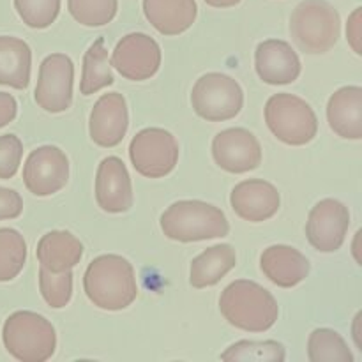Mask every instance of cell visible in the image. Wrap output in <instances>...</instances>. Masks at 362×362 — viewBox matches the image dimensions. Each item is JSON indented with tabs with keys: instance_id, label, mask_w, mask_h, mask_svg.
<instances>
[{
	"instance_id": "6da1fadb",
	"label": "cell",
	"mask_w": 362,
	"mask_h": 362,
	"mask_svg": "<svg viewBox=\"0 0 362 362\" xmlns=\"http://www.w3.org/2000/svg\"><path fill=\"white\" fill-rule=\"evenodd\" d=\"M83 290L88 300L99 310H126L138 297L133 265L120 255H101L88 264Z\"/></svg>"
},
{
	"instance_id": "7a4b0ae2",
	"label": "cell",
	"mask_w": 362,
	"mask_h": 362,
	"mask_svg": "<svg viewBox=\"0 0 362 362\" xmlns=\"http://www.w3.org/2000/svg\"><path fill=\"white\" fill-rule=\"evenodd\" d=\"M219 310L230 325L246 332L269 331L279 315L274 296L250 279L230 283L219 297Z\"/></svg>"
},
{
	"instance_id": "3957f363",
	"label": "cell",
	"mask_w": 362,
	"mask_h": 362,
	"mask_svg": "<svg viewBox=\"0 0 362 362\" xmlns=\"http://www.w3.org/2000/svg\"><path fill=\"white\" fill-rule=\"evenodd\" d=\"M161 230L177 243H200L219 239L230 232L228 219L219 207L200 200H180L161 216Z\"/></svg>"
},
{
	"instance_id": "277c9868",
	"label": "cell",
	"mask_w": 362,
	"mask_h": 362,
	"mask_svg": "<svg viewBox=\"0 0 362 362\" xmlns=\"http://www.w3.org/2000/svg\"><path fill=\"white\" fill-rule=\"evenodd\" d=\"M290 34L300 52L322 55L338 42L341 18L327 0H303L290 16Z\"/></svg>"
},
{
	"instance_id": "5b68a950",
	"label": "cell",
	"mask_w": 362,
	"mask_h": 362,
	"mask_svg": "<svg viewBox=\"0 0 362 362\" xmlns=\"http://www.w3.org/2000/svg\"><path fill=\"white\" fill-rule=\"evenodd\" d=\"M2 341L7 352L21 362H45L57 349L52 322L34 311H16L6 320Z\"/></svg>"
},
{
	"instance_id": "8992f818",
	"label": "cell",
	"mask_w": 362,
	"mask_h": 362,
	"mask_svg": "<svg viewBox=\"0 0 362 362\" xmlns=\"http://www.w3.org/2000/svg\"><path fill=\"white\" fill-rule=\"evenodd\" d=\"M265 122L279 141L293 147L310 144L318 133V119L313 108L303 98L286 92L269 98Z\"/></svg>"
},
{
	"instance_id": "52a82bcc",
	"label": "cell",
	"mask_w": 362,
	"mask_h": 362,
	"mask_svg": "<svg viewBox=\"0 0 362 362\" xmlns=\"http://www.w3.org/2000/svg\"><path fill=\"white\" fill-rule=\"evenodd\" d=\"M194 113L209 122H225L240 113L244 92L239 81L223 73H207L198 78L191 92Z\"/></svg>"
},
{
	"instance_id": "ba28073f",
	"label": "cell",
	"mask_w": 362,
	"mask_h": 362,
	"mask_svg": "<svg viewBox=\"0 0 362 362\" xmlns=\"http://www.w3.org/2000/svg\"><path fill=\"white\" fill-rule=\"evenodd\" d=\"M134 170L147 179H161L173 172L179 161V144L170 131L147 127L134 134L129 144Z\"/></svg>"
},
{
	"instance_id": "9c48e42d",
	"label": "cell",
	"mask_w": 362,
	"mask_h": 362,
	"mask_svg": "<svg viewBox=\"0 0 362 362\" xmlns=\"http://www.w3.org/2000/svg\"><path fill=\"white\" fill-rule=\"evenodd\" d=\"M73 60L64 53H52L39 66V80L34 99L39 108L49 113H62L73 103Z\"/></svg>"
},
{
	"instance_id": "30bf717a",
	"label": "cell",
	"mask_w": 362,
	"mask_h": 362,
	"mask_svg": "<svg viewBox=\"0 0 362 362\" xmlns=\"http://www.w3.org/2000/svg\"><path fill=\"white\" fill-rule=\"evenodd\" d=\"M69 180V159L55 145H42L28 154L23 166L25 187L35 197H52Z\"/></svg>"
},
{
	"instance_id": "8fae6325",
	"label": "cell",
	"mask_w": 362,
	"mask_h": 362,
	"mask_svg": "<svg viewBox=\"0 0 362 362\" xmlns=\"http://www.w3.org/2000/svg\"><path fill=\"white\" fill-rule=\"evenodd\" d=\"M112 66L126 80L145 81L161 67V48L151 35L133 32L117 42L112 53Z\"/></svg>"
},
{
	"instance_id": "7c38bea8",
	"label": "cell",
	"mask_w": 362,
	"mask_h": 362,
	"mask_svg": "<svg viewBox=\"0 0 362 362\" xmlns=\"http://www.w3.org/2000/svg\"><path fill=\"white\" fill-rule=\"evenodd\" d=\"M349 226V207L334 198H325L310 211L306 223V237L317 251L334 253L345 243Z\"/></svg>"
},
{
	"instance_id": "4fadbf2b",
	"label": "cell",
	"mask_w": 362,
	"mask_h": 362,
	"mask_svg": "<svg viewBox=\"0 0 362 362\" xmlns=\"http://www.w3.org/2000/svg\"><path fill=\"white\" fill-rule=\"evenodd\" d=\"M212 158L225 172H251L262 163L260 141L244 127H230L216 134L212 140Z\"/></svg>"
},
{
	"instance_id": "5bb4252c",
	"label": "cell",
	"mask_w": 362,
	"mask_h": 362,
	"mask_svg": "<svg viewBox=\"0 0 362 362\" xmlns=\"http://www.w3.org/2000/svg\"><path fill=\"white\" fill-rule=\"evenodd\" d=\"M129 126L126 98L119 92L103 94L95 101L88 120V133L99 147H117L124 140Z\"/></svg>"
},
{
	"instance_id": "9a60e30c",
	"label": "cell",
	"mask_w": 362,
	"mask_h": 362,
	"mask_svg": "<svg viewBox=\"0 0 362 362\" xmlns=\"http://www.w3.org/2000/svg\"><path fill=\"white\" fill-rule=\"evenodd\" d=\"M95 202L110 214H122L133 207V184L122 159L110 156L99 163Z\"/></svg>"
},
{
	"instance_id": "2e32d148",
	"label": "cell",
	"mask_w": 362,
	"mask_h": 362,
	"mask_svg": "<svg viewBox=\"0 0 362 362\" xmlns=\"http://www.w3.org/2000/svg\"><path fill=\"white\" fill-rule=\"evenodd\" d=\"M255 67L262 81L288 85L300 76V59L296 49L281 39H267L255 52Z\"/></svg>"
},
{
	"instance_id": "e0dca14e",
	"label": "cell",
	"mask_w": 362,
	"mask_h": 362,
	"mask_svg": "<svg viewBox=\"0 0 362 362\" xmlns=\"http://www.w3.org/2000/svg\"><path fill=\"white\" fill-rule=\"evenodd\" d=\"M233 212L240 219L250 223H262L271 219L279 211L278 189L271 182L262 179L243 180L237 184L230 194Z\"/></svg>"
},
{
	"instance_id": "ac0fdd59",
	"label": "cell",
	"mask_w": 362,
	"mask_h": 362,
	"mask_svg": "<svg viewBox=\"0 0 362 362\" xmlns=\"http://www.w3.org/2000/svg\"><path fill=\"white\" fill-rule=\"evenodd\" d=\"M260 269L276 286L292 288L310 274V262L299 250L285 244L269 246L260 257Z\"/></svg>"
},
{
	"instance_id": "d6986e66",
	"label": "cell",
	"mask_w": 362,
	"mask_h": 362,
	"mask_svg": "<svg viewBox=\"0 0 362 362\" xmlns=\"http://www.w3.org/2000/svg\"><path fill=\"white\" fill-rule=\"evenodd\" d=\"M327 120L331 129L346 140L362 138V88L357 85L341 87L327 103Z\"/></svg>"
},
{
	"instance_id": "ffe728a7",
	"label": "cell",
	"mask_w": 362,
	"mask_h": 362,
	"mask_svg": "<svg viewBox=\"0 0 362 362\" xmlns=\"http://www.w3.org/2000/svg\"><path fill=\"white\" fill-rule=\"evenodd\" d=\"M145 18L163 35H179L191 28L198 14L194 0H144Z\"/></svg>"
},
{
	"instance_id": "44dd1931",
	"label": "cell",
	"mask_w": 362,
	"mask_h": 362,
	"mask_svg": "<svg viewBox=\"0 0 362 362\" xmlns=\"http://www.w3.org/2000/svg\"><path fill=\"white\" fill-rule=\"evenodd\" d=\"M35 255L41 267L52 272H66L80 264L83 257V244L71 232L53 230L41 237Z\"/></svg>"
},
{
	"instance_id": "7402d4cb",
	"label": "cell",
	"mask_w": 362,
	"mask_h": 362,
	"mask_svg": "<svg viewBox=\"0 0 362 362\" xmlns=\"http://www.w3.org/2000/svg\"><path fill=\"white\" fill-rule=\"evenodd\" d=\"M32 52L23 39L0 35V85L25 90L30 83Z\"/></svg>"
},
{
	"instance_id": "603a6c76",
	"label": "cell",
	"mask_w": 362,
	"mask_h": 362,
	"mask_svg": "<svg viewBox=\"0 0 362 362\" xmlns=\"http://www.w3.org/2000/svg\"><path fill=\"white\" fill-rule=\"evenodd\" d=\"M237 255L230 244H218L207 247L204 253L198 255L191 264L189 283L193 288H207L214 286L235 267Z\"/></svg>"
},
{
	"instance_id": "cb8c5ba5",
	"label": "cell",
	"mask_w": 362,
	"mask_h": 362,
	"mask_svg": "<svg viewBox=\"0 0 362 362\" xmlns=\"http://www.w3.org/2000/svg\"><path fill=\"white\" fill-rule=\"evenodd\" d=\"M112 66L108 62V49L105 46V39L99 37L90 45L83 57V74H81L80 92L83 95H92L101 88L113 85Z\"/></svg>"
},
{
	"instance_id": "d4e9b609",
	"label": "cell",
	"mask_w": 362,
	"mask_h": 362,
	"mask_svg": "<svg viewBox=\"0 0 362 362\" xmlns=\"http://www.w3.org/2000/svg\"><path fill=\"white\" fill-rule=\"evenodd\" d=\"M308 359L311 362H354V354L339 332L315 329L308 339Z\"/></svg>"
},
{
	"instance_id": "484cf974",
	"label": "cell",
	"mask_w": 362,
	"mask_h": 362,
	"mask_svg": "<svg viewBox=\"0 0 362 362\" xmlns=\"http://www.w3.org/2000/svg\"><path fill=\"white\" fill-rule=\"evenodd\" d=\"M27 262V243L18 230L0 228V283L13 281Z\"/></svg>"
},
{
	"instance_id": "4316f807",
	"label": "cell",
	"mask_w": 362,
	"mask_h": 362,
	"mask_svg": "<svg viewBox=\"0 0 362 362\" xmlns=\"http://www.w3.org/2000/svg\"><path fill=\"white\" fill-rule=\"evenodd\" d=\"M286 359L285 346L278 341H243L233 343L226 352L221 354V361H255V362H281Z\"/></svg>"
},
{
	"instance_id": "83f0119b",
	"label": "cell",
	"mask_w": 362,
	"mask_h": 362,
	"mask_svg": "<svg viewBox=\"0 0 362 362\" xmlns=\"http://www.w3.org/2000/svg\"><path fill=\"white\" fill-rule=\"evenodd\" d=\"M67 9L85 27H103L115 18L119 0H67Z\"/></svg>"
},
{
	"instance_id": "f1b7e54d",
	"label": "cell",
	"mask_w": 362,
	"mask_h": 362,
	"mask_svg": "<svg viewBox=\"0 0 362 362\" xmlns=\"http://www.w3.org/2000/svg\"><path fill=\"white\" fill-rule=\"evenodd\" d=\"M39 290L49 308L62 310L73 297V272H52L41 267L39 269Z\"/></svg>"
},
{
	"instance_id": "f546056e",
	"label": "cell",
	"mask_w": 362,
	"mask_h": 362,
	"mask_svg": "<svg viewBox=\"0 0 362 362\" xmlns=\"http://www.w3.org/2000/svg\"><path fill=\"white\" fill-rule=\"evenodd\" d=\"M18 16L30 28H46L60 13V0H14Z\"/></svg>"
},
{
	"instance_id": "4dcf8cb0",
	"label": "cell",
	"mask_w": 362,
	"mask_h": 362,
	"mask_svg": "<svg viewBox=\"0 0 362 362\" xmlns=\"http://www.w3.org/2000/svg\"><path fill=\"white\" fill-rule=\"evenodd\" d=\"M23 158V144L16 134L0 136V179L9 180L16 175Z\"/></svg>"
},
{
	"instance_id": "1f68e13d",
	"label": "cell",
	"mask_w": 362,
	"mask_h": 362,
	"mask_svg": "<svg viewBox=\"0 0 362 362\" xmlns=\"http://www.w3.org/2000/svg\"><path fill=\"white\" fill-rule=\"evenodd\" d=\"M23 212V200L20 193L7 187H0V221L16 219Z\"/></svg>"
},
{
	"instance_id": "d6a6232c",
	"label": "cell",
	"mask_w": 362,
	"mask_h": 362,
	"mask_svg": "<svg viewBox=\"0 0 362 362\" xmlns=\"http://www.w3.org/2000/svg\"><path fill=\"white\" fill-rule=\"evenodd\" d=\"M361 14H362V9H361V7H357V9L354 11L352 14H350L349 25H346V37H349L350 46H352L354 52H356L357 55H361V53H362V48H361V39H362Z\"/></svg>"
},
{
	"instance_id": "836d02e7",
	"label": "cell",
	"mask_w": 362,
	"mask_h": 362,
	"mask_svg": "<svg viewBox=\"0 0 362 362\" xmlns=\"http://www.w3.org/2000/svg\"><path fill=\"white\" fill-rule=\"evenodd\" d=\"M18 113V103L7 92H0V127L7 126L9 122H13L16 119Z\"/></svg>"
},
{
	"instance_id": "e575fe53",
	"label": "cell",
	"mask_w": 362,
	"mask_h": 362,
	"mask_svg": "<svg viewBox=\"0 0 362 362\" xmlns=\"http://www.w3.org/2000/svg\"><path fill=\"white\" fill-rule=\"evenodd\" d=\"M239 2H243V0H205V4H209L211 7H219V9H223V7H233Z\"/></svg>"
}]
</instances>
